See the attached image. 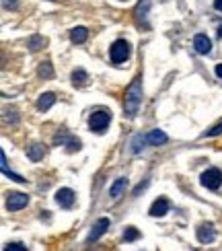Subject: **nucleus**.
I'll return each mask as SVG.
<instances>
[{
  "instance_id": "1",
  "label": "nucleus",
  "mask_w": 222,
  "mask_h": 251,
  "mask_svg": "<svg viewBox=\"0 0 222 251\" xmlns=\"http://www.w3.org/2000/svg\"><path fill=\"white\" fill-rule=\"evenodd\" d=\"M140 103H142V75H138L132 85L125 91V99H123V116L128 120H134L136 113L140 109Z\"/></svg>"
},
{
  "instance_id": "2",
  "label": "nucleus",
  "mask_w": 222,
  "mask_h": 251,
  "mask_svg": "<svg viewBox=\"0 0 222 251\" xmlns=\"http://www.w3.org/2000/svg\"><path fill=\"white\" fill-rule=\"evenodd\" d=\"M109 58L113 64H122L130 58V44L125 39H115L109 48Z\"/></svg>"
},
{
  "instance_id": "3",
  "label": "nucleus",
  "mask_w": 222,
  "mask_h": 251,
  "mask_svg": "<svg viewBox=\"0 0 222 251\" xmlns=\"http://www.w3.org/2000/svg\"><path fill=\"white\" fill-rule=\"evenodd\" d=\"M109 122H111V113L105 111V109H97V111L91 113V118H89V128H91L93 132H97V134H103L105 130H107Z\"/></svg>"
},
{
  "instance_id": "4",
  "label": "nucleus",
  "mask_w": 222,
  "mask_h": 251,
  "mask_svg": "<svg viewBox=\"0 0 222 251\" xmlns=\"http://www.w3.org/2000/svg\"><path fill=\"white\" fill-rule=\"evenodd\" d=\"M202 185L208 187V190H218L222 185V171L212 167V169H208L202 173Z\"/></svg>"
},
{
  "instance_id": "5",
  "label": "nucleus",
  "mask_w": 222,
  "mask_h": 251,
  "mask_svg": "<svg viewBox=\"0 0 222 251\" xmlns=\"http://www.w3.org/2000/svg\"><path fill=\"white\" fill-rule=\"evenodd\" d=\"M150 4L152 0H138V4H136V10H134V19H136V25L138 27H144L148 29V10H150Z\"/></svg>"
},
{
  "instance_id": "6",
  "label": "nucleus",
  "mask_w": 222,
  "mask_h": 251,
  "mask_svg": "<svg viewBox=\"0 0 222 251\" xmlns=\"http://www.w3.org/2000/svg\"><path fill=\"white\" fill-rule=\"evenodd\" d=\"M29 202V196L27 194H21V192H10L6 198V208L10 212H17L21 208H25Z\"/></svg>"
},
{
  "instance_id": "7",
  "label": "nucleus",
  "mask_w": 222,
  "mask_h": 251,
  "mask_svg": "<svg viewBox=\"0 0 222 251\" xmlns=\"http://www.w3.org/2000/svg\"><path fill=\"white\" fill-rule=\"evenodd\" d=\"M107 228H109V218H99V221L93 225V231L89 233L87 241H89V243L99 241V239H101L105 233H107Z\"/></svg>"
},
{
  "instance_id": "8",
  "label": "nucleus",
  "mask_w": 222,
  "mask_h": 251,
  "mask_svg": "<svg viewBox=\"0 0 222 251\" xmlns=\"http://www.w3.org/2000/svg\"><path fill=\"white\" fill-rule=\"evenodd\" d=\"M56 202L60 204V208H72L74 202H76V194H74L70 187H62L56 194Z\"/></svg>"
},
{
  "instance_id": "9",
  "label": "nucleus",
  "mask_w": 222,
  "mask_h": 251,
  "mask_svg": "<svg viewBox=\"0 0 222 251\" xmlns=\"http://www.w3.org/2000/svg\"><path fill=\"white\" fill-rule=\"evenodd\" d=\"M194 48H196L197 54L206 56V54H210V51H212V41H210V37H208V35L197 33V35L194 37Z\"/></svg>"
},
{
  "instance_id": "10",
  "label": "nucleus",
  "mask_w": 222,
  "mask_h": 251,
  "mask_svg": "<svg viewBox=\"0 0 222 251\" xmlns=\"http://www.w3.org/2000/svg\"><path fill=\"white\" fill-rule=\"evenodd\" d=\"M169 208H171V204H169L167 198H158V200H154L152 206H150V216L161 218V216H165L169 212Z\"/></svg>"
},
{
  "instance_id": "11",
  "label": "nucleus",
  "mask_w": 222,
  "mask_h": 251,
  "mask_svg": "<svg viewBox=\"0 0 222 251\" xmlns=\"http://www.w3.org/2000/svg\"><path fill=\"white\" fill-rule=\"evenodd\" d=\"M216 239V231L212 225H202L197 228V241L199 243H212Z\"/></svg>"
},
{
  "instance_id": "12",
  "label": "nucleus",
  "mask_w": 222,
  "mask_h": 251,
  "mask_svg": "<svg viewBox=\"0 0 222 251\" xmlns=\"http://www.w3.org/2000/svg\"><path fill=\"white\" fill-rule=\"evenodd\" d=\"M125 187H128V179H125V177H120V179H115V181H113L111 190H109V196L113 198V200H120Z\"/></svg>"
},
{
  "instance_id": "13",
  "label": "nucleus",
  "mask_w": 222,
  "mask_h": 251,
  "mask_svg": "<svg viewBox=\"0 0 222 251\" xmlns=\"http://www.w3.org/2000/svg\"><path fill=\"white\" fill-rule=\"evenodd\" d=\"M56 103V95L54 93H44V95H39L37 99V109L39 111H48L51 105Z\"/></svg>"
},
{
  "instance_id": "14",
  "label": "nucleus",
  "mask_w": 222,
  "mask_h": 251,
  "mask_svg": "<svg viewBox=\"0 0 222 251\" xmlns=\"http://www.w3.org/2000/svg\"><path fill=\"white\" fill-rule=\"evenodd\" d=\"M89 37V31L84 29V27H74L70 31V39H72V44H84Z\"/></svg>"
},
{
  "instance_id": "15",
  "label": "nucleus",
  "mask_w": 222,
  "mask_h": 251,
  "mask_svg": "<svg viewBox=\"0 0 222 251\" xmlns=\"http://www.w3.org/2000/svg\"><path fill=\"white\" fill-rule=\"evenodd\" d=\"M146 138H148V144H154V146H158V144H165L169 138H167V134L165 132H161V130H152V132H148L146 134Z\"/></svg>"
},
{
  "instance_id": "16",
  "label": "nucleus",
  "mask_w": 222,
  "mask_h": 251,
  "mask_svg": "<svg viewBox=\"0 0 222 251\" xmlns=\"http://www.w3.org/2000/svg\"><path fill=\"white\" fill-rule=\"evenodd\" d=\"M27 156L33 163H37V161H41L44 159V146L41 144H31V146H27Z\"/></svg>"
},
{
  "instance_id": "17",
  "label": "nucleus",
  "mask_w": 222,
  "mask_h": 251,
  "mask_svg": "<svg viewBox=\"0 0 222 251\" xmlns=\"http://www.w3.org/2000/svg\"><path fill=\"white\" fill-rule=\"evenodd\" d=\"M87 82H89V75L82 68H76V70L72 72V85L74 87H84Z\"/></svg>"
},
{
  "instance_id": "18",
  "label": "nucleus",
  "mask_w": 222,
  "mask_h": 251,
  "mask_svg": "<svg viewBox=\"0 0 222 251\" xmlns=\"http://www.w3.org/2000/svg\"><path fill=\"white\" fill-rule=\"evenodd\" d=\"M37 75H39V78L49 80V78H54V68H51L49 62H41L39 68H37Z\"/></svg>"
},
{
  "instance_id": "19",
  "label": "nucleus",
  "mask_w": 222,
  "mask_h": 251,
  "mask_svg": "<svg viewBox=\"0 0 222 251\" xmlns=\"http://www.w3.org/2000/svg\"><path fill=\"white\" fill-rule=\"evenodd\" d=\"M44 46H46V39L41 37V35H31L29 41H27V48H29L31 51H37V50H41Z\"/></svg>"
},
{
  "instance_id": "20",
  "label": "nucleus",
  "mask_w": 222,
  "mask_h": 251,
  "mask_svg": "<svg viewBox=\"0 0 222 251\" xmlns=\"http://www.w3.org/2000/svg\"><path fill=\"white\" fill-rule=\"evenodd\" d=\"M148 142V138H146V136H142V134H138V136H136V138L132 140V152H136V154H138L142 149H144V144Z\"/></svg>"
},
{
  "instance_id": "21",
  "label": "nucleus",
  "mask_w": 222,
  "mask_h": 251,
  "mask_svg": "<svg viewBox=\"0 0 222 251\" xmlns=\"http://www.w3.org/2000/svg\"><path fill=\"white\" fill-rule=\"evenodd\" d=\"M123 239H125V241H136V239H140V233L136 231L134 226H128V228H125V233H123Z\"/></svg>"
},
{
  "instance_id": "22",
  "label": "nucleus",
  "mask_w": 222,
  "mask_h": 251,
  "mask_svg": "<svg viewBox=\"0 0 222 251\" xmlns=\"http://www.w3.org/2000/svg\"><path fill=\"white\" fill-rule=\"evenodd\" d=\"M218 134H222V122H218V124L214 126V128H210V130H208V132H204L202 136H204V138H208V136L212 138V136H218Z\"/></svg>"
},
{
  "instance_id": "23",
  "label": "nucleus",
  "mask_w": 222,
  "mask_h": 251,
  "mask_svg": "<svg viewBox=\"0 0 222 251\" xmlns=\"http://www.w3.org/2000/svg\"><path fill=\"white\" fill-rule=\"evenodd\" d=\"M10 249H17V251H25L27 247H25V245H21V243H8V245H4V247H2V251H10Z\"/></svg>"
},
{
  "instance_id": "24",
  "label": "nucleus",
  "mask_w": 222,
  "mask_h": 251,
  "mask_svg": "<svg viewBox=\"0 0 222 251\" xmlns=\"http://www.w3.org/2000/svg\"><path fill=\"white\" fill-rule=\"evenodd\" d=\"M216 76H218V78H222V64H218V66H216Z\"/></svg>"
},
{
  "instance_id": "25",
  "label": "nucleus",
  "mask_w": 222,
  "mask_h": 251,
  "mask_svg": "<svg viewBox=\"0 0 222 251\" xmlns=\"http://www.w3.org/2000/svg\"><path fill=\"white\" fill-rule=\"evenodd\" d=\"M214 8H218V10H222V0H216V2H214Z\"/></svg>"
},
{
  "instance_id": "26",
  "label": "nucleus",
  "mask_w": 222,
  "mask_h": 251,
  "mask_svg": "<svg viewBox=\"0 0 222 251\" xmlns=\"http://www.w3.org/2000/svg\"><path fill=\"white\" fill-rule=\"evenodd\" d=\"M218 35H220V37H222V25H220V29H218Z\"/></svg>"
}]
</instances>
